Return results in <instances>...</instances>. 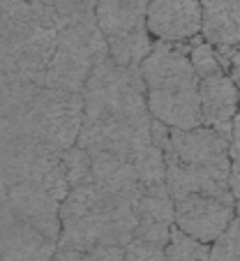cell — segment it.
Here are the masks:
<instances>
[{
  "instance_id": "1",
  "label": "cell",
  "mask_w": 240,
  "mask_h": 261,
  "mask_svg": "<svg viewBox=\"0 0 240 261\" xmlns=\"http://www.w3.org/2000/svg\"><path fill=\"white\" fill-rule=\"evenodd\" d=\"M137 206L116 194L104 192L95 182L69 188L60 201L58 247L88 252L99 245L125 247L134 238Z\"/></svg>"
},
{
  "instance_id": "2",
  "label": "cell",
  "mask_w": 240,
  "mask_h": 261,
  "mask_svg": "<svg viewBox=\"0 0 240 261\" xmlns=\"http://www.w3.org/2000/svg\"><path fill=\"white\" fill-rule=\"evenodd\" d=\"M146 86L148 111L169 129L201 125L199 116V76L190 63L185 44L155 42L139 65Z\"/></svg>"
},
{
  "instance_id": "3",
  "label": "cell",
  "mask_w": 240,
  "mask_h": 261,
  "mask_svg": "<svg viewBox=\"0 0 240 261\" xmlns=\"http://www.w3.org/2000/svg\"><path fill=\"white\" fill-rule=\"evenodd\" d=\"M84 120H152L139 67H123L102 56L84 88Z\"/></svg>"
},
{
  "instance_id": "4",
  "label": "cell",
  "mask_w": 240,
  "mask_h": 261,
  "mask_svg": "<svg viewBox=\"0 0 240 261\" xmlns=\"http://www.w3.org/2000/svg\"><path fill=\"white\" fill-rule=\"evenodd\" d=\"M106 54V40L95 19L65 25L58 30V42L46 67L44 86L67 93H84L93 67Z\"/></svg>"
},
{
  "instance_id": "5",
  "label": "cell",
  "mask_w": 240,
  "mask_h": 261,
  "mask_svg": "<svg viewBox=\"0 0 240 261\" xmlns=\"http://www.w3.org/2000/svg\"><path fill=\"white\" fill-rule=\"evenodd\" d=\"M25 129L54 153L76 146L84 125V95L42 86L25 114L19 116Z\"/></svg>"
},
{
  "instance_id": "6",
  "label": "cell",
  "mask_w": 240,
  "mask_h": 261,
  "mask_svg": "<svg viewBox=\"0 0 240 261\" xmlns=\"http://www.w3.org/2000/svg\"><path fill=\"white\" fill-rule=\"evenodd\" d=\"M235 217L233 199L185 194L173 199V227L199 243L212 245Z\"/></svg>"
},
{
  "instance_id": "7",
  "label": "cell",
  "mask_w": 240,
  "mask_h": 261,
  "mask_svg": "<svg viewBox=\"0 0 240 261\" xmlns=\"http://www.w3.org/2000/svg\"><path fill=\"white\" fill-rule=\"evenodd\" d=\"M146 28L155 42L194 40L201 35V0H148Z\"/></svg>"
},
{
  "instance_id": "8",
  "label": "cell",
  "mask_w": 240,
  "mask_h": 261,
  "mask_svg": "<svg viewBox=\"0 0 240 261\" xmlns=\"http://www.w3.org/2000/svg\"><path fill=\"white\" fill-rule=\"evenodd\" d=\"M162 150L167 158L192 167H231L229 139L206 125L169 129V139Z\"/></svg>"
},
{
  "instance_id": "9",
  "label": "cell",
  "mask_w": 240,
  "mask_h": 261,
  "mask_svg": "<svg viewBox=\"0 0 240 261\" xmlns=\"http://www.w3.org/2000/svg\"><path fill=\"white\" fill-rule=\"evenodd\" d=\"M7 206L19 220L58 243L60 199L39 182H16L7 188Z\"/></svg>"
},
{
  "instance_id": "10",
  "label": "cell",
  "mask_w": 240,
  "mask_h": 261,
  "mask_svg": "<svg viewBox=\"0 0 240 261\" xmlns=\"http://www.w3.org/2000/svg\"><path fill=\"white\" fill-rule=\"evenodd\" d=\"M58 243L25 224L0 201V261H51Z\"/></svg>"
},
{
  "instance_id": "11",
  "label": "cell",
  "mask_w": 240,
  "mask_h": 261,
  "mask_svg": "<svg viewBox=\"0 0 240 261\" xmlns=\"http://www.w3.org/2000/svg\"><path fill=\"white\" fill-rule=\"evenodd\" d=\"M240 109V90L226 69L199 79V116L201 125L231 137V125Z\"/></svg>"
},
{
  "instance_id": "12",
  "label": "cell",
  "mask_w": 240,
  "mask_h": 261,
  "mask_svg": "<svg viewBox=\"0 0 240 261\" xmlns=\"http://www.w3.org/2000/svg\"><path fill=\"white\" fill-rule=\"evenodd\" d=\"M167 188L173 199L185 194H210L233 199L229 188L231 167H192L173 158H167Z\"/></svg>"
},
{
  "instance_id": "13",
  "label": "cell",
  "mask_w": 240,
  "mask_h": 261,
  "mask_svg": "<svg viewBox=\"0 0 240 261\" xmlns=\"http://www.w3.org/2000/svg\"><path fill=\"white\" fill-rule=\"evenodd\" d=\"M201 37L220 54L240 49V0H201Z\"/></svg>"
},
{
  "instance_id": "14",
  "label": "cell",
  "mask_w": 240,
  "mask_h": 261,
  "mask_svg": "<svg viewBox=\"0 0 240 261\" xmlns=\"http://www.w3.org/2000/svg\"><path fill=\"white\" fill-rule=\"evenodd\" d=\"M90 182L109 194L127 199L134 206L141 197V180L132 162L109 153H90Z\"/></svg>"
},
{
  "instance_id": "15",
  "label": "cell",
  "mask_w": 240,
  "mask_h": 261,
  "mask_svg": "<svg viewBox=\"0 0 240 261\" xmlns=\"http://www.w3.org/2000/svg\"><path fill=\"white\" fill-rule=\"evenodd\" d=\"M148 0H97L95 21L102 30L104 40L146 30Z\"/></svg>"
},
{
  "instance_id": "16",
  "label": "cell",
  "mask_w": 240,
  "mask_h": 261,
  "mask_svg": "<svg viewBox=\"0 0 240 261\" xmlns=\"http://www.w3.org/2000/svg\"><path fill=\"white\" fill-rule=\"evenodd\" d=\"M42 86L19 72L0 69V118H16L25 114Z\"/></svg>"
},
{
  "instance_id": "17",
  "label": "cell",
  "mask_w": 240,
  "mask_h": 261,
  "mask_svg": "<svg viewBox=\"0 0 240 261\" xmlns=\"http://www.w3.org/2000/svg\"><path fill=\"white\" fill-rule=\"evenodd\" d=\"M155 40L150 37V33L146 30H137V33L123 35V37H113L106 40V51L109 58L116 60L123 67H139L143 63L148 54H150Z\"/></svg>"
},
{
  "instance_id": "18",
  "label": "cell",
  "mask_w": 240,
  "mask_h": 261,
  "mask_svg": "<svg viewBox=\"0 0 240 261\" xmlns=\"http://www.w3.org/2000/svg\"><path fill=\"white\" fill-rule=\"evenodd\" d=\"M132 167L137 171L141 188H152V185H164L167 182V160H164V150L150 141L143 146L132 160Z\"/></svg>"
},
{
  "instance_id": "19",
  "label": "cell",
  "mask_w": 240,
  "mask_h": 261,
  "mask_svg": "<svg viewBox=\"0 0 240 261\" xmlns=\"http://www.w3.org/2000/svg\"><path fill=\"white\" fill-rule=\"evenodd\" d=\"M139 220H155L164 224H173V197L169 192L167 182L164 185H152L141 188V197L137 201Z\"/></svg>"
},
{
  "instance_id": "20",
  "label": "cell",
  "mask_w": 240,
  "mask_h": 261,
  "mask_svg": "<svg viewBox=\"0 0 240 261\" xmlns=\"http://www.w3.org/2000/svg\"><path fill=\"white\" fill-rule=\"evenodd\" d=\"M187 54H190V63L199 79L224 69V58H222V54L212 44H208L201 35L187 42Z\"/></svg>"
},
{
  "instance_id": "21",
  "label": "cell",
  "mask_w": 240,
  "mask_h": 261,
  "mask_svg": "<svg viewBox=\"0 0 240 261\" xmlns=\"http://www.w3.org/2000/svg\"><path fill=\"white\" fill-rule=\"evenodd\" d=\"M167 261H210V245L194 241L173 227L167 243Z\"/></svg>"
},
{
  "instance_id": "22",
  "label": "cell",
  "mask_w": 240,
  "mask_h": 261,
  "mask_svg": "<svg viewBox=\"0 0 240 261\" xmlns=\"http://www.w3.org/2000/svg\"><path fill=\"white\" fill-rule=\"evenodd\" d=\"M95 7H97V0H51V10H54L58 30L65 25L95 19Z\"/></svg>"
},
{
  "instance_id": "23",
  "label": "cell",
  "mask_w": 240,
  "mask_h": 261,
  "mask_svg": "<svg viewBox=\"0 0 240 261\" xmlns=\"http://www.w3.org/2000/svg\"><path fill=\"white\" fill-rule=\"evenodd\" d=\"M65 167V176L69 180V188L90 180V153L81 146H72L65 153H60Z\"/></svg>"
},
{
  "instance_id": "24",
  "label": "cell",
  "mask_w": 240,
  "mask_h": 261,
  "mask_svg": "<svg viewBox=\"0 0 240 261\" xmlns=\"http://www.w3.org/2000/svg\"><path fill=\"white\" fill-rule=\"evenodd\" d=\"M51 261H125V250L118 245H99L88 252L58 247Z\"/></svg>"
},
{
  "instance_id": "25",
  "label": "cell",
  "mask_w": 240,
  "mask_h": 261,
  "mask_svg": "<svg viewBox=\"0 0 240 261\" xmlns=\"http://www.w3.org/2000/svg\"><path fill=\"white\" fill-rule=\"evenodd\" d=\"M210 261H240V220L233 217L220 238L210 245Z\"/></svg>"
},
{
  "instance_id": "26",
  "label": "cell",
  "mask_w": 240,
  "mask_h": 261,
  "mask_svg": "<svg viewBox=\"0 0 240 261\" xmlns=\"http://www.w3.org/2000/svg\"><path fill=\"white\" fill-rule=\"evenodd\" d=\"M123 250L125 261H167V247L141 241V238H132Z\"/></svg>"
},
{
  "instance_id": "27",
  "label": "cell",
  "mask_w": 240,
  "mask_h": 261,
  "mask_svg": "<svg viewBox=\"0 0 240 261\" xmlns=\"http://www.w3.org/2000/svg\"><path fill=\"white\" fill-rule=\"evenodd\" d=\"M171 231H173V224H164V222H155V220H139L137 229H134V238H141V241L157 243V245L167 247Z\"/></svg>"
},
{
  "instance_id": "28",
  "label": "cell",
  "mask_w": 240,
  "mask_h": 261,
  "mask_svg": "<svg viewBox=\"0 0 240 261\" xmlns=\"http://www.w3.org/2000/svg\"><path fill=\"white\" fill-rule=\"evenodd\" d=\"M229 158H231V176H240V109L233 118V125H231Z\"/></svg>"
},
{
  "instance_id": "29",
  "label": "cell",
  "mask_w": 240,
  "mask_h": 261,
  "mask_svg": "<svg viewBox=\"0 0 240 261\" xmlns=\"http://www.w3.org/2000/svg\"><path fill=\"white\" fill-rule=\"evenodd\" d=\"M222 58H224V69L231 74V79L235 81V86H238V90H240V49L224 51Z\"/></svg>"
},
{
  "instance_id": "30",
  "label": "cell",
  "mask_w": 240,
  "mask_h": 261,
  "mask_svg": "<svg viewBox=\"0 0 240 261\" xmlns=\"http://www.w3.org/2000/svg\"><path fill=\"white\" fill-rule=\"evenodd\" d=\"M229 188H231V194H233L235 217L240 220V176H229Z\"/></svg>"
},
{
  "instance_id": "31",
  "label": "cell",
  "mask_w": 240,
  "mask_h": 261,
  "mask_svg": "<svg viewBox=\"0 0 240 261\" xmlns=\"http://www.w3.org/2000/svg\"><path fill=\"white\" fill-rule=\"evenodd\" d=\"M30 3H42V0H30Z\"/></svg>"
}]
</instances>
